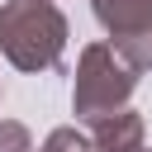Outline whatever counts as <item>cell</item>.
Here are the masks:
<instances>
[{
	"label": "cell",
	"instance_id": "obj_2",
	"mask_svg": "<svg viewBox=\"0 0 152 152\" xmlns=\"http://www.w3.org/2000/svg\"><path fill=\"white\" fill-rule=\"evenodd\" d=\"M138 90V71L109 48V43H90L81 48V62H76V86H71V114L76 119H100V114H114L133 100Z\"/></svg>",
	"mask_w": 152,
	"mask_h": 152
},
{
	"label": "cell",
	"instance_id": "obj_3",
	"mask_svg": "<svg viewBox=\"0 0 152 152\" xmlns=\"http://www.w3.org/2000/svg\"><path fill=\"white\" fill-rule=\"evenodd\" d=\"M90 10L109 33V48L133 71H152V0H90Z\"/></svg>",
	"mask_w": 152,
	"mask_h": 152
},
{
	"label": "cell",
	"instance_id": "obj_1",
	"mask_svg": "<svg viewBox=\"0 0 152 152\" xmlns=\"http://www.w3.org/2000/svg\"><path fill=\"white\" fill-rule=\"evenodd\" d=\"M71 24L52 0H5L0 5V52L19 71H52L66 52Z\"/></svg>",
	"mask_w": 152,
	"mask_h": 152
},
{
	"label": "cell",
	"instance_id": "obj_5",
	"mask_svg": "<svg viewBox=\"0 0 152 152\" xmlns=\"http://www.w3.org/2000/svg\"><path fill=\"white\" fill-rule=\"evenodd\" d=\"M38 152H95V138H86L81 128H52L48 138H43V147Z\"/></svg>",
	"mask_w": 152,
	"mask_h": 152
},
{
	"label": "cell",
	"instance_id": "obj_6",
	"mask_svg": "<svg viewBox=\"0 0 152 152\" xmlns=\"http://www.w3.org/2000/svg\"><path fill=\"white\" fill-rule=\"evenodd\" d=\"M0 152H33L28 128H24V124H14V119H5V124H0Z\"/></svg>",
	"mask_w": 152,
	"mask_h": 152
},
{
	"label": "cell",
	"instance_id": "obj_4",
	"mask_svg": "<svg viewBox=\"0 0 152 152\" xmlns=\"http://www.w3.org/2000/svg\"><path fill=\"white\" fill-rule=\"evenodd\" d=\"M90 138H95V152H147V138H142V114L138 109H114V114H100L90 119Z\"/></svg>",
	"mask_w": 152,
	"mask_h": 152
}]
</instances>
